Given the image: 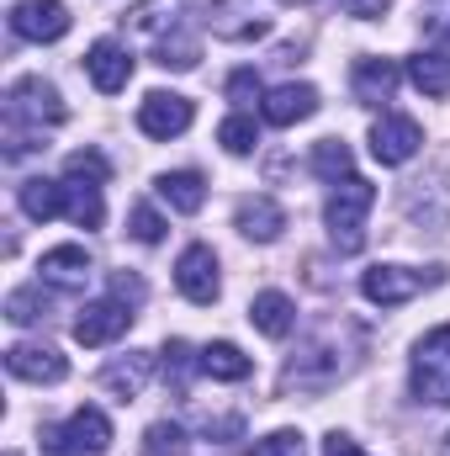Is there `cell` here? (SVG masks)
Returning a JSON list of instances; mask_svg holds the SVG:
<instances>
[{"label": "cell", "mask_w": 450, "mask_h": 456, "mask_svg": "<svg viewBox=\"0 0 450 456\" xmlns=\"http://www.w3.org/2000/svg\"><path fill=\"white\" fill-rule=\"evenodd\" d=\"M149 377H154V355L149 350H127V355H117L112 366H101V387L112 393L117 403H138Z\"/></svg>", "instance_id": "cell-11"}, {"label": "cell", "mask_w": 450, "mask_h": 456, "mask_svg": "<svg viewBox=\"0 0 450 456\" xmlns=\"http://www.w3.org/2000/svg\"><path fill=\"white\" fill-rule=\"evenodd\" d=\"M355 159H350V143H339V138H324L318 149H313V175H324V181H350L355 170H350Z\"/></svg>", "instance_id": "cell-27"}, {"label": "cell", "mask_w": 450, "mask_h": 456, "mask_svg": "<svg viewBox=\"0 0 450 456\" xmlns=\"http://www.w3.org/2000/svg\"><path fill=\"white\" fill-rule=\"evenodd\" d=\"M16 202H21V213H27L32 224H48V218L64 213V181H43V175H32V181H21Z\"/></svg>", "instance_id": "cell-23"}, {"label": "cell", "mask_w": 450, "mask_h": 456, "mask_svg": "<svg viewBox=\"0 0 450 456\" xmlns=\"http://www.w3.org/2000/svg\"><path fill=\"white\" fill-rule=\"evenodd\" d=\"M64 218L80 228H101L107 224V202H101V181L64 170Z\"/></svg>", "instance_id": "cell-13"}, {"label": "cell", "mask_w": 450, "mask_h": 456, "mask_svg": "<svg viewBox=\"0 0 450 456\" xmlns=\"http://www.w3.org/2000/svg\"><path fill=\"white\" fill-rule=\"evenodd\" d=\"M435 281H446L440 265H435L430 276H424V271H408V265H371V271L360 276V292H366V303H376V308H403L408 297H419V292L435 287Z\"/></svg>", "instance_id": "cell-5"}, {"label": "cell", "mask_w": 450, "mask_h": 456, "mask_svg": "<svg viewBox=\"0 0 450 456\" xmlns=\"http://www.w3.org/2000/svg\"><path fill=\"white\" fill-rule=\"evenodd\" d=\"M11 32L27 43H59L69 32V5L64 0H21V5H11Z\"/></svg>", "instance_id": "cell-6"}, {"label": "cell", "mask_w": 450, "mask_h": 456, "mask_svg": "<svg viewBox=\"0 0 450 456\" xmlns=\"http://www.w3.org/2000/svg\"><path fill=\"white\" fill-rule=\"evenodd\" d=\"M64 170H75V175H91V181H101V186H107V159H101L96 149H80V154H69V159H64Z\"/></svg>", "instance_id": "cell-35"}, {"label": "cell", "mask_w": 450, "mask_h": 456, "mask_svg": "<svg viewBox=\"0 0 450 456\" xmlns=\"http://www.w3.org/2000/svg\"><path fill=\"white\" fill-rule=\"evenodd\" d=\"M446 456H450V436H446Z\"/></svg>", "instance_id": "cell-40"}, {"label": "cell", "mask_w": 450, "mask_h": 456, "mask_svg": "<svg viewBox=\"0 0 450 456\" xmlns=\"http://www.w3.org/2000/svg\"><path fill=\"white\" fill-rule=\"evenodd\" d=\"M249 324H254L260 335H270V340H286V335L297 330V308H292L286 292H260V297L249 303Z\"/></svg>", "instance_id": "cell-20"}, {"label": "cell", "mask_w": 450, "mask_h": 456, "mask_svg": "<svg viewBox=\"0 0 450 456\" xmlns=\"http://www.w3.org/2000/svg\"><path fill=\"white\" fill-rule=\"evenodd\" d=\"M186 430L175 425V419H159V425H149V436H143V456H186Z\"/></svg>", "instance_id": "cell-28"}, {"label": "cell", "mask_w": 450, "mask_h": 456, "mask_svg": "<svg viewBox=\"0 0 450 456\" xmlns=\"http://www.w3.org/2000/svg\"><path fill=\"white\" fill-rule=\"evenodd\" d=\"M339 377V355L334 350H324V345H313V350H302V355H292L286 361V387H329Z\"/></svg>", "instance_id": "cell-19"}, {"label": "cell", "mask_w": 450, "mask_h": 456, "mask_svg": "<svg viewBox=\"0 0 450 456\" xmlns=\"http://www.w3.org/2000/svg\"><path fill=\"white\" fill-rule=\"evenodd\" d=\"M133 239H138V244H159V239H165V218L138 202V208H133Z\"/></svg>", "instance_id": "cell-33"}, {"label": "cell", "mask_w": 450, "mask_h": 456, "mask_svg": "<svg viewBox=\"0 0 450 456\" xmlns=\"http://www.w3.org/2000/svg\"><path fill=\"white\" fill-rule=\"evenodd\" d=\"M5 319H11V324H43V319H48V303H43L32 287H16V292L5 297Z\"/></svg>", "instance_id": "cell-29"}, {"label": "cell", "mask_w": 450, "mask_h": 456, "mask_svg": "<svg viewBox=\"0 0 450 456\" xmlns=\"http://www.w3.org/2000/svg\"><path fill=\"white\" fill-rule=\"evenodd\" d=\"M408 80L424 91V96H450V59L440 53V48H424V53H414L408 59Z\"/></svg>", "instance_id": "cell-25"}, {"label": "cell", "mask_w": 450, "mask_h": 456, "mask_svg": "<svg viewBox=\"0 0 450 456\" xmlns=\"http://www.w3.org/2000/svg\"><path fill=\"white\" fill-rule=\"evenodd\" d=\"M197 366H202L213 382H244V377L254 371V361H249V355H244L233 340H213L202 355H197Z\"/></svg>", "instance_id": "cell-22"}, {"label": "cell", "mask_w": 450, "mask_h": 456, "mask_svg": "<svg viewBox=\"0 0 450 456\" xmlns=\"http://www.w3.org/2000/svg\"><path fill=\"white\" fill-rule=\"evenodd\" d=\"M430 32H435V37H446V43H450V11L440 16V21H430Z\"/></svg>", "instance_id": "cell-39"}, {"label": "cell", "mask_w": 450, "mask_h": 456, "mask_svg": "<svg viewBox=\"0 0 450 456\" xmlns=\"http://www.w3.org/2000/svg\"><path fill=\"white\" fill-rule=\"evenodd\" d=\"M5 371L21 377V382H64L69 377V361L53 350V345H11L5 350Z\"/></svg>", "instance_id": "cell-10"}, {"label": "cell", "mask_w": 450, "mask_h": 456, "mask_svg": "<svg viewBox=\"0 0 450 456\" xmlns=\"http://www.w3.org/2000/svg\"><path fill=\"white\" fill-rule=\"evenodd\" d=\"M175 287L186 303H218L223 281H218V255L207 244H191L181 260H175Z\"/></svg>", "instance_id": "cell-7"}, {"label": "cell", "mask_w": 450, "mask_h": 456, "mask_svg": "<svg viewBox=\"0 0 450 456\" xmlns=\"http://www.w3.org/2000/svg\"><path fill=\"white\" fill-rule=\"evenodd\" d=\"M233 224H238L244 239L270 244V239H281L286 213H281V202H270V197H244V202H238V213H233Z\"/></svg>", "instance_id": "cell-18"}, {"label": "cell", "mask_w": 450, "mask_h": 456, "mask_svg": "<svg viewBox=\"0 0 450 456\" xmlns=\"http://www.w3.org/2000/svg\"><path fill=\"white\" fill-rule=\"evenodd\" d=\"M324 456H371L366 452V446H355V441H350V436H329V441H324Z\"/></svg>", "instance_id": "cell-37"}, {"label": "cell", "mask_w": 450, "mask_h": 456, "mask_svg": "<svg viewBox=\"0 0 450 456\" xmlns=\"http://www.w3.org/2000/svg\"><path fill=\"white\" fill-rule=\"evenodd\" d=\"M69 117V107L59 102V91L37 75L16 80L5 91V159H21L43 143V127H59Z\"/></svg>", "instance_id": "cell-1"}, {"label": "cell", "mask_w": 450, "mask_h": 456, "mask_svg": "<svg viewBox=\"0 0 450 456\" xmlns=\"http://www.w3.org/2000/svg\"><path fill=\"white\" fill-rule=\"evenodd\" d=\"M186 371H191V345L170 340L165 345V377H175V393H186Z\"/></svg>", "instance_id": "cell-32"}, {"label": "cell", "mask_w": 450, "mask_h": 456, "mask_svg": "<svg viewBox=\"0 0 450 456\" xmlns=\"http://www.w3.org/2000/svg\"><path fill=\"white\" fill-rule=\"evenodd\" d=\"M228 102H238V107L260 102V75H254V69H233V80H228Z\"/></svg>", "instance_id": "cell-34"}, {"label": "cell", "mask_w": 450, "mask_h": 456, "mask_svg": "<svg viewBox=\"0 0 450 456\" xmlns=\"http://www.w3.org/2000/svg\"><path fill=\"white\" fill-rule=\"evenodd\" d=\"M191 117H197V107H191L186 96H175V91H149L143 107H138V127H143L149 138H181V133L191 127Z\"/></svg>", "instance_id": "cell-8"}, {"label": "cell", "mask_w": 450, "mask_h": 456, "mask_svg": "<svg viewBox=\"0 0 450 456\" xmlns=\"http://www.w3.org/2000/svg\"><path fill=\"white\" fill-rule=\"evenodd\" d=\"M408 387H414L419 403H430V409H450V324L430 330L424 340L414 345Z\"/></svg>", "instance_id": "cell-3"}, {"label": "cell", "mask_w": 450, "mask_h": 456, "mask_svg": "<svg viewBox=\"0 0 450 456\" xmlns=\"http://www.w3.org/2000/svg\"><path fill=\"white\" fill-rule=\"evenodd\" d=\"M181 11H186V0H138L133 11H127V27L138 32V37H170L175 27H181Z\"/></svg>", "instance_id": "cell-21"}, {"label": "cell", "mask_w": 450, "mask_h": 456, "mask_svg": "<svg viewBox=\"0 0 450 456\" xmlns=\"http://www.w3.org/2000/svg\"><path fill=\"white\" fill-rule=\"evenodd\" d=\"M398 80H403V69L392 59H355V102L360 107L392 102L398 96Z\"/></svg>", "instance_id": "cell-15"}, {"label": "cell", "mask_w": 450, "mask_h": 456, "mask_svg": "<svg viewBox=\"0 0 450 456\" xmlns=\"http://www.w3.org/2000/svg\"><path fill=\"white\" fill-rule=\"evenodd\" d=\"M37 276H43L48 287L75 292V287H85V276H91V255H85L80 244H59V249H48V255L37 260Z\"/></svg>", "instance_id": "cell-16"}, {"label": "cell", "mask_w": 450, "mask_h": 456, "mask_svg": "<svg viewBox=\"0 0 450 456\" xmlns=\"http://www.w3.org/2000/svg\"><path fill=\"white\" fill-rule=\"evenodd\" d=\"M175 213H202V202H207V181L197 175V170H170V175H159V186H154Z\"/></svg>", "instance_id": "cell-24"}, {"label": "cell", "mask_w": 450, "mask_h": 456, "mask_svg": "<svg viewBox=\"0 0 450 456\" xmlns=\"http://www.w3.org/2000/svg\"><path fill=\"white\" fill-rule=\"evenodd\" d=\"M218 143H223L228 154H249L254 143H260V127H254V117H228L223 127H218Z\"/></svg>", "instance_id": "cell-30"}, {"label": "cell", "mask_w": 450, "mask_h": 456, "mask_svg": "<svg viewBox=\"0 0 450 456\" xmlns=\"http://www.w3.org/2000/svg\"><path fill=\"white\" fill-rule=\"evenodd\" d=\"M265 122L270 127H292V122H308V117L318 112V91L313 86H276L270 96H265Z\"/></svg>", "instance_id": "cell-17"}, {"label": "cell", "mask_w": 450, "mask_h": 456, "mask_svg": "<svg viewBox=\"0 0 450 456\" xmlns=\"http://www.w3.org/2000/svg\"><path fill=\"white\" fill-rule=\"evenodd\" d=\"M197 59H202V43H197V37H186V32H170V37H159V43H154V64H159V69L186 75V69H197Z\"/></svg>", "instance_id": "cell-26"}, {"label": "cell", "mask_w": 450, "mask_h": 456, "mask_svg": "<svg viewBox=\"0 0 450 456\" xmlns=\"http://www.w3.org/2000/svg\"><path fill=\"white\" fill-rule=\"evenodd\" d=\"M85 75L96 80V91H107V96H117L127 80H133V53L122 48V43H112V37H101L91 53H85Z\"/></svg>", "instance_id": "cell-14"}, {"label": "cell", "mask_w": 450, "mask_h": 456, "mask_svg": "<svg viewBox=\"0 0 450 456\" xmlns=\"http://www.w3.org/2000/svg\"><path fill=\"white\" fill-rule=\"evenodd\" d=\"M127 324H133V308L122 303V297H107V303H91L80 319H75V340L80 345H112L127 335Z\"/></svg>", "instance_id": "cell-12"}, {"label": "cell", "mask_w": 450, "mask_h": 456, "mask_svg": "<svg viewBox=\"0 0 450 456\" xmlns=\"http://www.w3.org/2000/svg\"><path fill=\"white\" fill-rule=\"evenodd\" d=\"M371 208H376V186H371V181L350 175V181L334 186L324 218H329V239H334L339 255H355V249L366 244V218H371Z\"/></svg>", "instance_id": "cell-2"}, {"label": "cell", "mask_w": 450, "mask_h": 456, "mask_svg": "<svg viewBox=\"0 0 450 456\" xmlns=\"http://www.w3.org/2000/svg\"><path fill=\"white\" fill-rule=\"evenodd\" d=\"M112 292H117V297H127V303H143V281H138V276H127V271H117V276H112Z\"/></svg>", "instance_id": "cell-36"}, {"label": "cell", "mask_w": 450, "mask_h": 456, "mask_svg": "<svg viewBox=\"0 0 450 456\" xmlns=\"http://www.w3.org/2000/svg\"><path fill=\"white\" fill-rule=\"evenodd\" d=\"M419 143H424V133H419L414 117H382V122L371 127V154H376L382 165H408V159L419 154Z\"/></svg>", "instance_id": "cell-9"}, {"label": "cell", "mask_w": 450, "mask_h": 456, "mask_svg": "<svg viewBox=\"0 0 450 456\" xmlns=\"http://www.w3.org/2000/svg\"><path fill=\"white\" fill-rule=\"evenodd\" d=\"M249 456H308V441H302V430H276V436L254 441Z\"/></svg>", "instance_id": "cell-31"}, {"label": "cell", "mask_w": 450, "mask_h": 456, "mask_svg": "<svg viewBox=\"0 0 450 456\" xmlns=\"http://www.w3.org/2000/svg\"><path fill=\"white\" fill-rule=\"evenodd\" d=\"M112 446V419L101 409H75L64 425L43 430V452L53 456H107Z\"/></svg>", "instance_id": "cell-4"}, {"label": "cell", "mask_w": 450, "mask_h": 456, "mask_svg": "<svg viewBox=\"0 0 450 456\" xmlns=\"http://www.w3.org/2000/svg\"><path fill=\"white\" fill-rule=\"evenodd\" d=\"M344 11H350V16H366V21H371V16H382V11H387V0H344Z\"/></svg>", "instance_id": "cell-38"}]
</instances>
